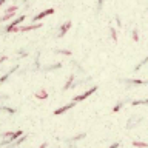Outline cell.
Listing matches in <instances>:
<instances>
[{
  "mask_svg": "<svg viewBox=\"0 0 148 148\" xmlns=\"http://www.w3.org/2000/svg\"><path fill=\"white\" fill-rule=\"evenodd\" d=\"M22 134H23V133L20 131V130H18V131H16V133H12V136L9 137L8 140H5V142H3V145H5V144H9V142H12V140H16V139H17L18 136H22Z\"/></svg>",
  "mask_w": 148,
  "mask_h": 148,
  "instance_id": "6",
  "label": "cell"
},
{
  "mask_svg": "<svg viewBox=\"0 0 148 148\" xmlns=\"http://www.w3.org/2000/svg\"><path fill=\"white\" fill-rule=\"evenodd\" d=\"M25 139H26V136H23V137H20V139H18V140H17V142H16V144H22V142H23V140H25Z\"/></svg>",
  "mask_w": 148,
  "mask_h": 148,
  "instance_id": "20",
  "label": "cell"
},
{
  "mask_svg": "<svg viewBox=\"0 0 148 148\" xmlns=\"http://www.w3.org/2000/svg\"><path fill=\"white\" fill-rule=\"evenodd\" d=\"M96 90H97V86H92L90 91H86V92H83V94H80V96H76L74 97V102H80V100H83V99H86V97H90L92 92H96Z\"/></svg>",
  "mask_w": 148,
  "mask_h": 148,
  "instance_id": "1",
  "label": "cell"
},
{
  "mask_svg": "<svg viewBox=\"0 0 148 148\" xmlns=\"http://www.w3.org/2000/svg\"><path fill=\"white\" fill-rule=\"evenodd\" d=\"M6 31H8V32H16V31H20V30H18L17 26H8Z\"/></svg>",
  "mask_w": 148,
  "mask_h": 148,
  "instance_id": "12",
  "label": "cell"
},
{
  "mask_svg": "<svg viewBox=\"0 0 148 148\" xmlns=\"http://www.w3.org/2000/svg\"><path fill=\"white\" fill-rule=\"evenodd\" d=\"M52 12H54V9H52V8L45 9V11H42L40 14L34 16V18H32V20H34V22H37V20H40V18H43V17H46V16H50V14H52Z\"/></svg>",
  "mask_w": 148,
  "mask_h": 148,
  "instance_id": "2",
  "label": "cell"
},
{
  "mask_svg": "<svg viewBox=\"0 0 148 148\" xmlns=\"http://www.w3.org/2000/svg\"><path fill=\"white\" fill-rule=\"evenodd\" d=\"M5 2H6V0H0V6H2V5H3Z\"/></svg>",
  "mask_w": 148,
  "mask_h": 148,
  "instance_id": "22",
  "label": "cell"
},
{
  "mask_svg": "<svg viewBox=\"0 0 148 148\" xmlns=\"http://www.w3.org/2000/svg\"><path fill=\"white\" fill-rule=\"evenodd\" d=\"M111 36H113V40H117V37H116V30H113V28H111Z\"/></svg>",
  "mask_w": 148,
  "mask_h": 148,
  "instance_id": "18",
  "label": "cell"
},
{
  "mask_svg": "<svg viewBox=\"0 0 148 148\" xmlns=\"http://www.w3.org/2000/svg\"><path fill=\"white\" fill-rule=\"evenodd\" d=\"M42 25H31V26H22V28H18L22 32H26V31H32V30H37V28H40Z\"/></svg>",
  "mask_w": 148,
  "mask_h": 148,
  "instance_id": "7",
  "label": "cell"
},
{
  "mask_svg": "<svg viewBox=\"0 0 148 148\" xmlns=\"http://www.w3.org/2000/svg\"><path fill=\"white\" fill-rule=\"evenodd\" d=\"M25 20V16H20V17H18V18H16V20L11 23V25H9V26H17L18 23H20V22H23Z\"/></svg>",
  "mask_w": 148,
  "mask_h": 148,
  "instance_id": "10",
  "label": "cell"
},
{
  "mask_svg": "<svg viewBox=\"0 0 148 148\" xmlns=\"http://www.w3.org/2000/svg\"><path fill=\"white\" fill-rule=\"evenodd\" d=\"M74 106V102H72V104H68V105H65V106H62V108H57V110H56L54 111V114L56 116H59V114H62V113H65V111H68V110H71Z\"/></svg>",
  "mask_w": 148,
  "mask_h": 148,
  "instance_id": "4",
  "label": "cell"
},
{
  "mask_svg": "<svg viewBox=\"0 0 148 148\" xmlns=\"http://www.w3.org/2000/svg\"><path fill=\"white\" fill-rule=\"evenodd\" d=\"M146 62H148V57H146V59H144V62H140V63H139V65H137V66H136V70H137V68H140V66H142V65H144V63H146Z\"/></svg>",
  "mask_w": 148,
  "mask_h": 148,
  "instance_id": "19",
  "label": "cell"
},
{
  "mask_svg": "<svg viewBox=\"0 0 148 148\" xmlns=\"http://www.w3.org/2000/svg\"><path fill=\"white\" fill-rule=\"evenodd\" d=\"M128 83H136V85H142V83H145L144 80H128Z\"/></svg>",
  "mask_w": 148,
  "mask_h": 148,
  "instance_id": "14",
  "label": "cell"
},
{
  "mask_svg": "<svg viewBox=\"0 0 148 148\" xmlns=\"http://www.w3.org/2000/svg\"><path fill=\"white\" fill-rule=\"evenodd\" d=\"M57 52H62V54H65V56H71V51H66V50H59Z\"/></svg>",
  "mask_w": 148,
  "mask_h": 148,
  "instance_id": "17",
  "label": "cell"
},
{
  "mask_svg": "<svg viewBox=\"0 0 148 148\" xmlns=\"http://www.w3.org/2000/svg\"><path fill=\"white\" fill-rule=\"evenodd\" d=\"M72 80H74V74H72V76H70V79H68V82H66V85H65L63 88H65V90H70L71 85H72Z\"/></svg>",
  "mask_w": 148,
  "mask_h": 148,
  "instance_id": "11",
  "label": "cell"
},
{
  "mask_svg": "<svg viewBox=\"0 0 148 148\" xmlns=\"http://www.w3.org/2000/svg\"><path fill=\"white\" fill-rule=\"evenodd\" d=\"M40 148H46V144H42V145H40Z\"/></svg>",
  "mask_w": 148,
  "mask_h": 148,
  "instance_id": "23",
  "label": "cell"
},
{
  "mask_svg": "<svg viewBox=\"0 0 148 148\" xmlns=\"http://www.w3.org/2000/svg\"><path fill=\"white\" fill-rule=\"evenodd\" d=\"M16 11H17V6H11V8H8V9H6V14L2 17V20L5 22V20H8V18H11V17L16 14Z\"/></svg>",
  "mask_w": 148,
  "mask_h": 148,
  "instance_id": "3",
  "label": "cell"
},
{
  "mask_svg": "<svg viewBox=\"0 0 148 148\" xmlns=\"http://www.w3.org/2000/svg\"><path fill=\"white\" fill-rule=\"evenodd\" d=\"M117 146H119V144H113V145H111L110 148H117Z\"/></svg>",
  "mask_w": 148,
  "mask_h": 148,
  "instance_id": "21",
  "label": "cell"
},
{
  "mask_svg": "<svg viewBox=\"0 0 148 148\" xmlns=\"http://www.w3.org/2000/svg\"><path fill=\"white\" fill-rule=\"evenodd\" d=\"M140 104H148V99L146 100H140V102H139V100H134L133 102V105H140Z\"/></svg>",
  "mask_w": 148,
  "mask_h": 148,
  "instance_id": "15",
  "label": "cell"
},
{
  "mask_svg": "<svg viewBox=\"0 0 148 148\" xmlns=\"http://www.w3.org/2000/svg\"><path fill=\"white\" fill-rule=\"evenodd\" d=\"M133 40H134V42H137V40H139V34H137V30H134V31H133Z\"/></svg>",
  "mask_w": 148,
  "mask_h": 148,
  "instance_id": "13",
  "label": "cell"
},
{
  "mask_svg": "<svg viewBox=\"0 0 148 148\" xmlns=\"http://www.w3.org/2000/svg\"><path fill=\"white\" fill-rule=\"evenodd\" d=\"M71 25H72L71 22H66V23H65V25H63V26L60 28V32H59V37H63L65 34H66V31H68L70 28H71Z\"/></svg>",
  "mask_w": 148,
  "mask_h": 148,
  "instance_id": "5",
  "label": "cell"
},
{
  "mask_svg": "<svg viewBox=\"0 0 148 148\" xmlns=\"http://www.w3.org/2000/svg\"><path fill=\"white\" fill-rule=\"evenodd\" d=\"M122 105H124V104H117V105L113 108V113H117V111H119L120 108H122Z\"/></svg>",
  "mask_w": 148,
  "mask_h": 148,
  "instance_id": "16",
  "label": "cell"
},
{
  "mask_svg": "<svg viewBox=\"0 0 148 148\" xmlns=\"http://www.w3.org/2000/svg\"><path fill=\"white\" fill-rule=\"evenodd\" d=\"M36 99H40V100H43V99H48V92H46L45 90H42L40 92H36Z\"/></svg>",
  "mask_w": 148,
  "mask_h": 148,
  "instance_id": "8",
  "label": "cell"
},
{
  "mask_svg": "<svg viewBox=\"0 0 148 148\" xmlns=\"http://www.w3.org/2000/svg\"><path fill=\"white\" fill-rule=\"evenodd\" d=\"M133 146H136V148H148V144H145V142H137V140H134V142H133Z\"/></svg>",
  "mask_w": 148,
  "mask_h": 148,
  "instance_id": "9",
  "label": "cell"
}]
</instances>
